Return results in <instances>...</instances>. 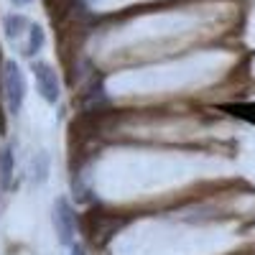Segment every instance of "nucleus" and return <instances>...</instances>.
<instances>
[{"label":"nucleus","instance_id":"1","mask_svg":"<svg viewBox=\"0 0 255 255\" xmlns=\"http://www.w3.org/2000/svg\"><path fill=\"white\" fill-rule=\"evenodd\" d=\"M51 222L56 230V238L64 248H72L77 243V209L67 197H56L51 207Z\"/></svg>","mask_w":255,"mask_h":255},{"label":"nucleus","instance_id":"7","mask_svg":"<svg viewBox=\"0 0 255 255\" xmlns=\"http://www.w3.org/2000/svg\"><path fill=\"white\" fill-rule=\"evenodd\" d=\"M49 163H51V158L46 151H38L33 156V181L36 184H44L49 179Z\"/></svg>","mask_w":255,"mask_h":255},{"label":"nucleus","instance_id":"4","mask_svg":"<svg viewBox=\"0 0 255 255\" xmlns=\"http://www.w3.org/2000/svg\"><path fill=\"white\" fill-rule=\"evenodd\" d=\"M28 28H31V20L23 13H8L3 18V31H5V38H10V41L23 38V33H28Z\"/></svg>","mask_w":255,"mask_h":255},{"label":"nucleus","instance_id":"2","mask_svg":"<svg viewBox=\"0 0 255 255\" xmlns=\"http://www.w3.org/2000/svg\"><path fill=\"white\" fill-rule=\"evenodd\" d=\"M3 90H5V102H8V113L18 115L20 108L26 102V77L23 69L18 67L15 61H5L3 67Z\"/></svg>","mask_w":255,"mask_h":255},{"label":"nucleus","instance_id":"6","mask_svg":"<svg viewBox=\"0 0 255 255\" xmlns=\"http://www.w3.org/2000/svg\"><path fill=\"white\" fill-rule=\"evenodd\" d=\"M13 168H15V153H13V145H8L3 151V156H0V186H3V189L10 186Z\"/></svg>","mask_w":255,"mask_h":255},{"label":"nucleus","instance_id":"3","mask_svg":"<svg viewBox=\"0 0 255 255\" xmlns=\"http://www.w3.org/2000/svg\"><path fill=\"white\" fill-rule=\"evenodd\" d=\"M31 72H33V79H36L38 95L44 97L49 105H56L59 97H61V82H59L56 69L51 67V64H46V61H33Z\"/></svg>","mask_w":255,"mask_h":255},{"label":"nucleus","instance_id":"5","mask_svg":"<svg viewBox=\"0 0 255 255\" xmlns=\"http://www.w3.org/2000/svg\"><path fill=\"white\" fill-rule=\"evenodd\" d=\"M44 44H46L44 28L36 26V23H31V28H28V41H26V46H23V54H26V56H36L41 49H44Z\"/></svg>","mask_w":255,"mask_h":255},{"label":"nucleus","instance_id":"8","mask_svg":"<svg viewBox=\"0 0 255 255\" xmlns=\"http://www.w3.org/2000/svg\"><path fill=\"white\" fill-rule=\"evenodd\" d=\"M69 255H87V250H84L82 243H74V245L69 248Z\"/></svg>","mask_w":255,"mask_h":255},{"label":"nucleus","instance_id":"9","mask_svg":"<svg viewBox=\"0 0 255 255\" xmlns=\"http://www.w3.org/2000/svg\"><path fill=\"white\" fill-rule=\"evenodd\" d=\"M13 3H15V5H28L31 0H13Z\"/></svg>","mask_w":255,"mask_h":255}]
</instances>
